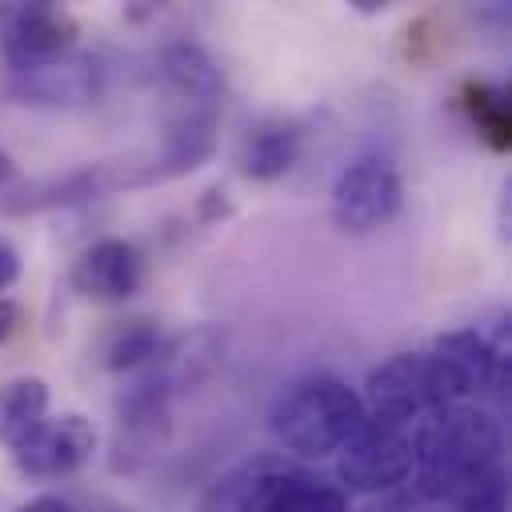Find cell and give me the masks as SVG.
Returning a JSON list of instances; mask_svg holds the SVG:
<instances>
[{"instance_id":"1","label":"cell","mask_w":512,"mask_h":512,"mask_svg":"<svg viewBox=\"0 0 512 512\" xmlns=\"http://www.w3.org/2000/svg\"><path fill=\"white\" fill-rule=\"evenodd\" d=\"M504 428L488 408L452 404L424 416L412 432L408 488L420 504H448L476 476L500 468Z\"/></svg>"},{"instance_id":"2","label":"cell","mask_w":512,"mask_h":512,"mask_svg":"<svg viewBox=\"0 0 512 512\" xmlns=\"http://www.w3.org/2000/svg\"><path fill=\"white\" fill-rule=\"evenodd\" d=\"M364 416H368L364 400L352 384H344L340 376L316 372V376L292 380L276 396L268 412V428L296 456H328L344 448V440L364 424Z\"/></svg>"},{"instance_id":"3","label":"cell","mask_w":512,"mask_h":512,"mask_svg":"<svg viewBox=\"0 0 512 512\" xmlns=\"http://www.w3.org/2000/svg\"><path fill=\"white\" fill-rule=\"evenodd\" d=\"M404 208V180L400 168L380 156V152H364L356 160H348L328 192V216L340 232L348 236H368L384 224H392Z\"/></svg>"},{"instance_id":"4","label":"cell","mask_w":512,"mask_h":512,"mask_svg":"<svg viewBox=\"0 0 512 512\" xmlns=\"http://www.w3.org/2000/svg\"><path fill=\"white\" fill-rule=\"evenodd\" d=\"M344 492H392L404 488L412 476V432L376 416H364V424L344 440L340 464H336Z\"/></svg>"},{"instance_id":"5","label":"cell","mask_w":512,"mask_h":512,"mask_svg":"<svg viewBox=\"0 0 512 512\" xmlns=\"http://www.w3.org/2000/svg\"><path fill=\"white\" fill-rule=\"evenodd\" d=\"M80 24L64 4L52 0H8L0 4V56L8 72H28L56 56L76 52Z\"/></svg>"},{"instance_id":"6","label":"cell","mask_w":512,"mask_h":512,"mask_svg":"<svg viewBox=\"0 0 512 512\" xmlns=\"http://www.w3.org/2000/svg\"><path fill=\"white\" fill-rule=\"evenodd\" d=\"M172 396L148 380L144 372H132L128 384L116 396V440H112V464L132 472L164 452L172 436Z\"/></svg>"},{"instance_id":"7","label":"cell","mask_w":512,"mask_h":512,"mask_svg":"<svg viewBox=\"0 0 512 512\" xmlns=\"http://www.w3.org/2000/svg\"><path fill=\"white\" fill-rule=\"evenodd\" d=\"M120 188H140V164L136 160L84 164V168H72L64 176H48V180L8 188L0 196V212L4 216H28V212H48V208H76V204L104 200Z\"/></svg>"},{"instance_id":"8","label":"cell","mask_w":512,"mask_h":512,"mask_svg":"<svg viewBox=\"0 0 512 512\" xmlns=\"http://www.w3.org/2000/svg\"><path fill=\"white\" fill-rule=\"evenodd\" d=\"M96 452V428L80 412L44 416L12 444V464L28 480H60L80 472Z\"/></svg>"},{"instance_id":"9","label":"cell","mask_w":512,"mask_h":512,"mask_svg":"<svg viewBox=\"0 0 512 512\" xmlns=\"http://www.w3.org/2000/svg\"><path fill=\"white\" fill-rule=\"evenodd\" d=\"M216 124H220V104L172 100V112L164 120V136H160L156 156L136 160L140 164V184H164V180L196 172L216 152Z\"/></svg>"},{"instance_id":"10","label":"cell","mask_w":512,"mask_h":512,"mask_svg":"<svg viewBox=\"0 0 512 512\" xmlns=\"http://www.w3.org/2000/svg\"><path fill=\"white\" fill-rule=\"evenodd\" d=\"M300 472L304 468L272 452L240 460L200 492L196 512H272Z\"/></svg>"},{"instance_id":"11","label":"cell","mask_w":512,"mask_h":512,"mask_svg":"<svg viewBox=\"0 0 512 512\" xmlns=\"http://www.w3.org/2000/svg\"><path fill=\"white\" fill-rule=\"evenodd\" d=\"M104 60L92 52H68L48 64H36L28 72H12L8 92L24 104H44V108H84L96 104L104 92Z\"/></svg>"},{"instance_id":"12","label":"cell","mask_w":512,"mask_h":512,"mask_svg":"<svg viewBox=\"0 0 512 512\" xmlns=\"http://www.w3.org/2000/svg\"><path fill=\"white\" fill-rule=\"evenodd\" d=\"M68 284L96 304H124L144 288V256L132 240L120 236H104L96 244H88L72 268H68Z\"/></svg>"},{"instance_id":"13","label":"cell","mask_w":512,"mask_h":512,"mask_svg":"<svg viewBox=\"0 0 512 512\" xmlns=\"http://www.w3.org/2000/svg\"><path fill=\"white\" fill-rule=\"evenodd\" d=\"M220 352H224V336L204 324V328H192V332H180V336H164V348L140 372L148 380H156L176 400V396L192 392L220 364Z\"/></svg>"},{"instance_id":"14","label":"cell","mask_w":512,"mask_h":512,"mask_svg":"<svg viewBox=\"0 0 512 512\" xmlns=\"http://www.w3.org/2000/svg\"><path fill=\"white\" fill-rule=\"evenodd\" d=\"M304 148V124L300 120H284V116H268L260 124H252L236 148V168L248 180H280L284 172H292V164L300 160Z\"/></svg>"},{"instance_id":"15","label":"cell","mask_w":512,"mask_h":512,"mask_svg":"<svg viewBox=\"0 0 512 512\" xmlns=\"http://www.w3.org/2000/svg\"><path fill=\"white\" fill-rule=\"evenodd\" d=\"M160 80L168 88L172 100H188V104H220V68L216 60L192 44V40H172L160 52Z\"/></svg>"},{"instance_id":"16","label":"cell","mask_w":512,"mask_h":512,"mask_svg":"<svg viewBox=\"0 0 512 512\" xmlns=\"http://www.w3.org/2000/svg\"><path fill=\"white\" fill-rule=\"evenodd\" d=\"M460 108H464L468 124L476 128V136L488 148L508 152V144H512V104H508V92L500 84L468 80L460 88Z\"/></svg>"},{"instance_id":"17","label":"cell","mask_w":512,"mask_h":512,"mask_svg":"<svg viewBox=\"0 0 512 512\" xmlns=\"http://www.w3.org/2000/svg\"><path fill=\"white\" fill-rule=\"evenodd\" d=\"M48 384L40 376H12L0 384V444H16L28 428L48 416Z\"/></svg>"},{"instance_id":"18","label":"cell","mask_w":512,"mask_h":512,"mask_svg":"<svg viewBox=\"0 0 512 512\" xmlns=\"http://www.w3.org/2000/svg\"><path fill=\"white\" fill-rule=\"evenodd\" d=\"M160 348H164L160 324H152V320H144V316H132V320H124V324H116V328L108 332V340H104V364H108L112 372L132 376V372L148 368Z\"/></svg>"},{"instance_id":"19","label":"cell","mask_w":512,"mask_h":512,"mask_svg":"<svg viewBox=\"0 0 512 512\" xmlns=\"http://www.w3.org/2000/svg\"><path fill=\"white\" fill-rule=\"evenodd\" d=\"M272 512H348V492L312 472H300Z\"/></svg>"},{"instance_id":"20","label":"cell","mask_w":512,"mask_h":512,"mask_svg":"<svg viewBox=\"0 0 512 512\" xmlns=\"http://www.w3.org/2000/svg\"><path fill=\"white\" fill-rule=\"evenodd\" d=\"M452 512H508V472L504 464L476 476L468 488H460L452 500H448Z\"/></svg>"},{"instance_id":"21","label":"cell","mask_w":512,"mask_h":512,"mask_svg":"<svg viewBox=\"0 0 512 512\" xmlns=\"http://www.w3.org/2000/svg\"><path fill=\"white\" fill-rule=\"evenodd\" d=\"M364 512H420V500L412 496V488H392V492H380Z\"/></svg>"},{"instance_id":"22","label":"cell","mask_w":512,"mask_h":512,"mask_svg":"<svg viewBox=\"0 0 512 512\" xmlns=\"http://www.w3.org/2000/svg\"><path fill=\"white\" fill-rule=\"evenodd\" d=\"M16 276H20V252H16V244H12V240H4V236H0V292H4V288H12V284H16Z\"/></svg>"},{"instance_id":"23","label":"cell","mask_w":512,"mask_h":512,"mask_svg":"<svg viewBox=\"0 0 512 512\" xmlns=\"http://www.w3.org/2000/svg\"><path fill=\"white\" fill-rule=\"evenodd\" d=\"M24 324V308L16 304V300H8V296H0V344L16 332Z\"/></svg>"},{"instance_id":"24","label":"cell","mask_w":512,"mask_h":512,"mask_svg":"<svg viewBox=\"0 0 512 512\" xmlns=\"http://www.w3.org/2000/svg\"><path fill=\"white\" fill-rule=\"evenodd\" d=\"M224 196H228L224 188H208V192L200 196V216H204V220H220V216H228L232 208H228Z\"/></svg>"},{"instance_id":"25","label":"cell","mask_w":512,"mask_h":512,"mask_svg":"<svg viewBox=\"0 0 512 512\" xmlns=\"http://www.w3.org/2000/svg\"><path fill=\"white\" fill-rule=\"evenodd\" d=\"M16 512H72V504H68V500H60V496H36V500L20 504Z\"/></svg>"},{"instance_id":"26","label":"cell","mask_w":512,"mask_h":512,"mask_svg":"<svg viewBox=\"0 0 512 512\" xmlns=\"http://www.w3.org/2000/svg\"><path fill=\"white\" fill-rule=\"evenodd\" d=\"M12 184H16V160H12V152L0 144V196H4Z\"/></svg>"},{"instance_id":"27","label":"cell","mask_w":512,"mask_h":512,"mask_svg":"<svg viewBox=\"0 0 512 512\" xmlns=\"http://www.w3.org/2000/svg\"><path fill=\"white\" fill-rule=\"evenodd\" d=\"M80 512H136V508H128V504H120V500H92V504H84Z\"/></svg>"}]
</instances>
